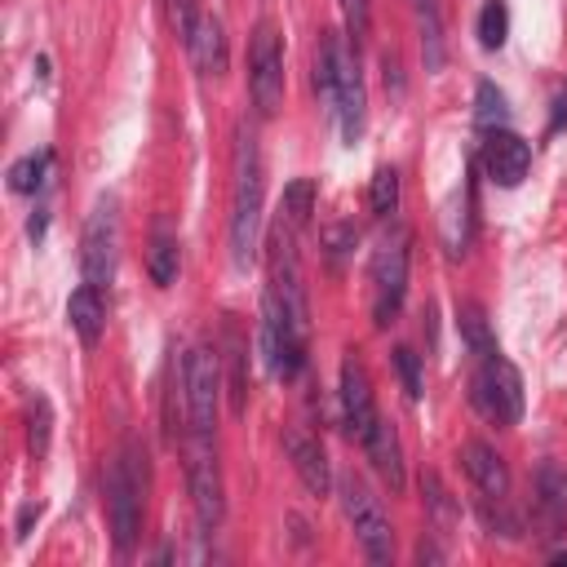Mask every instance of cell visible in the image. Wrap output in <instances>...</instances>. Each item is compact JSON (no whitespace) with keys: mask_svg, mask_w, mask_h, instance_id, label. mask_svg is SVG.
Segmentation results:
<instances>
[{"mask_svg":"<svg viewBox=\"0 0 567 567\" xmlns=\"http://www.w3.org/2000/svg\"><path fill=\"white\" fill-rule=\"evenodd\" d=\"M261 204H266V177H261L257 133L239 124L235 128V186H230V261L235 266H248L257 257Z\"/></svg>","mask_w":567,"mask_h":567,"instance_id":"obj_1","label":"cell"},{"mask_svg":"<svg viewBox=\"0 0 567 567\" xmlns=\"http://www.w3.org/2000/svg\"><path fill=\"white\" fill-rule=\"evenodd\" d=\"M146 492V478H142V456L137 447L128 443L115 461H111V474H106V514H111V536H115V554L128 558L133 545H137V532H142V496Z\"/></svg>","mask_w":567,"mask_h":567,"instance_id":"obj_2","label":"cell"},{"mask_svg":"<svg viewBox=\"0 0 567 567\" xmlns=\"http://www.w3.org/2000/svg\"><path fill=\"white\" fill-rule=\"evenodd\" d=\"M408 261H412V235L403 226H390L377 239V252H372V323L377 328L394 323V315L403 306Z\"/></svg>","mask_w":567,"mask_h":567,"instance_id":"obj_3","label":"cell"},{"mask_svg":"<svg viewBox=\"0 0 567 567\" xmlns=\"http://www.w3.org/2000/svg\"><path fill=\"white\" fill-rule=\"evenodd\" d=\"M270 297L279 301V310H284V319L301 332V337H310V306H306V284H301V257H297V230L279 217L275 221V230H270Z\"/></svg>","mask_w":567,"mask_h":567,"instance_id":"obj_4","label":"cell"},{"mask_svg":"<svg viewBox=\"0 0 567 567\" xmlns=\"http://www.w3.org/2000/svg\"><path fill=\"white\" fill-rule=\"evenodd\" d=\"M337 492H341L346 523H350L354 540L363 545L368 563H390V558H394V527H390V518H385V509H381V496H377L359 474H346V478L337 483Z\"/></svg>","mask_w":567,"mask_h":567,"instance_id":"obj_5","label":"cell"},{"mask_svg":"<svg viewBox=\"0 0 567 567\" xmlns=\"http://www.w3.org/2000/svg\"><path fill=\"white\" fill-rule=\"evenodd\" d=\"M323 49H328V58H332V111H337L341 137L354 146V142L363 137V115H368L363 75H359V62H354V49L346 44V35L328 31V35H323Z\"/></svg>","mask_w":567,"mask_h":567,"instance_id":"obj_6","label":"cell"},{"mask_svg":"<svg viewBox=\"0 0 567 567\" xmlns=\"http://www.w3.org/2000/svg\"><path fill=\"white\" fill-rule=\"evenodd\" d=\"M470 399H474V408L492 425H514L523 416V381H518V368L509 359H501V354L478 359V368L470 377Z\"/></svg>","mask_w":567,"mask_h":567,"instance_id":"obj_7","label":"cell"},{"mask_svg":"<svg viewBox=\"0 0 567 567\" xmlns=\"http://www.w3.org/2000/svg\"><path fill=\"white\" fill-rule=\"evenodd\" d=\"M248 97L261 120L279 115L284 106V40L270 22H257L248 44Z\"/></svg>","mask_w":567,"mask_h":567,"instance_id":"obj_8","label":"cell"},{"mask_svg":"<svg viewBox=\"0 0 567 567\" xmlns=\"http://www.w3.org/2000/svg\"><path fill=\"white\" fill-rule=\"evenodd\" d=\"M221 354L213 346H195L186 354V430L190 434H213L217 430V399H221Z\"/></svg>","mask_w":567,"mask_h":567,"instance_id":"obj_9","label":"cell"},{"mask_svg":"<svg viewBox=\"0 0 567 567\" xmlns=\"http://www.w3.org/2000/svg\"><path fill=\"white\" fill-rule=\"evenodd\" d=\"M186 487H190L199 527L217 532L221 514H226V496H221V470H217L213 434H186Z\"/></svg>","mask_w":567,"mask_h":567,"instance_id":"obj_10","label":"cell"},{"mask_svg":"<svg viewBox=\"0 0 567 567\" xmlns=\"http://www.w3.org/2000/svg\"><path fill=\"white\" fill-rule=\"evenodd\" d=\"M115 248H120V217H115V199L102 195L84 221V239H80V270L84 284L106 288L115 275Z\"/></svg>","mask_w":567,"mask_h":567,"instance_id":"obj_11","label":"cell"},{"mask_svg":"<svg viewBox=\"0 0 567 567\" xmlns=\"http://www.w3.org/2000/svg\"><path fill=\"white\" fill-rule=\"evenodd\" d=\"M337 399H341V425L363 443V434L377 421V403H372V381H368V372H363V363L354 354L341 359V390H337Z\"/></svg>","mask_w":567,"mask_h":567,"instance_id":"obj_12","label":"cell"},{"mask_svg":"<svg viewBox=\"0 0 567 567\" xmlns=\"http://www.w3.org/2000/svg\"><path fill=\"white\" fill-rule=\"evenodd\" d=\"M284 447H288V461H292L301 487H306L310 496H328V487H332V470H328V452H323V443H319L306 425H288V430H284Z\"/></svg>","mask_w":567,"mask_h":567,"instance_id":"obj_13","label":"cell"},{"mask_svg":"<svg viewBox=\"0 0 567 567\" xmlns=\"http://www.w3.org/2000/svg\"><path fill=\"white\" fill-rule=\"evenodd\" d=\"M483 168L496 186H518L532 168V146L509 128H492V137L483 142Z\"/></svg>","mask_w":567,"mask_h":567,"instance_id":"obj_14","label":"cell"},{"mask_svg":"<svg viewBox=\"0 0 567 567\" xmlns=\"http://www.w3.org/2000/svg\"><path fill=\"white\" fill-rule=\"evenodd\" d=\"M221 372H226L230 412L244 416V408H248V341H244L235 315H226V323H221Z\"/></svg>","mask_w":567,"mask_h":567,"instance_id":"obj_15","label":"cell"},{"mask_svg":"<svg viewBox=\"0 0 567 567\" xmlns=\"http://www.w3.org/2000/svg\"><path fill=\"white\" fill-rule=\"evenodd\" d=\"M363 452H368L372 470L385 478V487L403 492V483H408V474H403V443H399V430L385 416H377L372 430L363 434Z\"/></svg>","mask_w":567,"mask_h":567,"instance_id":"obj_16","label":"cell"},{"mask_svg":"<svg viewBox=\"0 0 567 567\" xmlns=\"http://www.w3.org/2000/svg\"><path fill=\"white\" fill-rule=\"evenodd\" d=\"M461 461H465L470 483L483 492V501H505L509 496V470L496 456V447H487L483 439H470L465 452H461Z\"/></svg>","mask_w":567,"mask_h":567,"instance_id":"obj_17","label":"cell"},{"mask_svg":"<svg viewBox=\"0 0 567 567\" xmlns=\"http://www.w3.org/2000/svg\"><path fill=\"white\" fill-rule=\"evenodd\" d=\"M186 53H190V62H195L204 75H226L230 49H226V27H221L217 13H199L195 35L186 40Z\"/></svg>","mask_w":567,"mask_h":567,"instance_id":"obj_18","label":"cell"},{"mask_svg":"<svg viewBox=\"0 0 567 567\" xmlns=\"http://www.w3.org/2000/svg\"><path fill=\"white\" fill-rule=\"evenodd\" d=\"M66 319H71V332L84 341V346H97L102 337V323H106V306H102V288L93 284H80L66 301Z\"/></svg>","mask_w":567,"mask_h":567,"instance_id":"obj_19","label":"cell"},{"mask_svg":"<svg viewBox=\"0 0 567 567\" xmlns=\"http://www.w3.org/2000/svg\"><path fill=\"white\" fill-rule=\"evenodd\" d=\"M412 18H416V35H421V62H425V71H439L443 58H447L439 0H412Z\"/></svg>","mask_w":567,"mask_h":567,"instance_id":"obj_20","label":"cell"},{"mask_svg":"<svg viewBox=\"0 0 567 567\" xmlns=\"http://www.w3.org/2000/svg\"><path fill=\"white\" fill-rule=\"evenodd\" d=\"M536 496H540L545 518H549L554 527H563V523H567V470L554 465V461H545V465L536 470Z\"/></svg>","mask_w":567,"mask_h":567,"instance_id":"obj_21","label":"cell"},{"mask_svg":"<svg viewBox=\"0 0 567 567\" xmlns=\"http://www.w3.org/2000/svg\"><path fill=\"white\" fill-rule=\"evenodd\" d=\"M443 226V244H447V257H461L465 244H470V190H456L439 217Z\"/></svg>","mask_w":567,"mask_h":567,"instance_id":"obj_22","label":"cell"},{"mask_svg":"<svg viewBox=\"0 0 567 567\" xmlns=\"http://www.w3.org/2000/svg\"><path fill=\"white\" fill-rule=\"evenodd\" d=\"M456 323H461V337H465V346H470L478 359L496 354V337H492V328H487V315H483L474 301H461V310H456Z\"/></svg>","mask_w":567,"mask_h":567,"instance_id":"obj_23","label":"cell"},{"mask_svg":"<svg viewBox=\"0 0 567 567\" xmlns=\"http://www.w3.org/2000/svg\"><path fill=\"white\" fill-rule=\"evenodd\" d=\"M310 213H315V182H310V177H297V182H288V186H284V204H279V217H284L292 230H301V226L310 221Z\"/></svg>","mask_w":567,"mask_h":567,"instance_id":"obj_24","label":"cell"},{"mask_svg":"<svg viewBox=\"0 0 567 567\" xmlns=\"http://www.w3.org/2000/svg\"><path fill=\"white\" fill-rule=\"evenodd\" d=\"M421 496H425V509H430L434 527L439 532H452L456 527V505H452V496H447V487L439 483L434 470H421Z\"/></svg>","mask_w":567,"mask_h":567,"instance_id":"obj_25","label":"cell"},{"mask_svg":"<svg viewBox=\"0 0 567 567\" xmlns=\"http://www.w3.org/2000/svg\"><path fill=\"white\" fill-rule=\"evenodd\" d=\"M474 120H478L483 128H505V120H509L505 93H501L492 80H478V89H474Z\"/></svg>","mask_w":567,"mask_h":567,"instance_id":"obj_26","label":"cell"},{"mask_svg":"<svg viewBox=\"0 0 567 567\" xmlns=\"http://www.w3.org/2000/svg\"><path fill=\"white\" fill-rule=\"evenodd\" d=\"M505 35H509V9H505V0H487L478 9V44L483 49H501Z\"/></svg>","mask_w":567,"mask_h":567,"instance_id":"obj_27","label":"cell"},{"mask_svg":"<svg viewBox=\"0 0 567 567\" xmlns=\"http://www.w3.org/2000/svg\"><path fill=\"white\" fill-rule=\"evenodd\" d=\"M368 208H372L377 217H390V213L399 208V173H394L390 164L372 173V186H368Z\"/></svg>","mask_w":567,"mask_h":567,"instance_id":"obj_28","label":"cell"},{"mask_svg":"<svg viewBox=\"0 0 567 567\" xmlns=\"http://www.w3.org/2000/svg\"><path fill=\"white\" fill-rule=\"evenodd\" d=\"M44 168H49V155L40 151V155H22L13 168H9V186L18 190V195H35L40 186H44Z\"/></svg>","mask_w":567,"mask_h":567,"instance_id":"obj_29","label":"cell"},{"mask_svg":"<svg viewBox=\"0 0 567 567\" xmlns=\"http://www.w3.org/2000/svg\"><path fill=\"white\" fill-rule=\"evenodd\" d=\"M146 266H151V279H155L159 288H168V284L177 279V244H173L168 235H155V244H151V257H146Z\"/></svg>","mask_w":567,"mask_h":567,"instance_id":"obj_30","label":"cell"},{"mask_svg":"<svg viewBox=\"0 0 567 567\" xmlns=\"http://www.w3.org/2000/svg\"><path fill=\"white\" fill-rule=\"evenodd\" d=\"M49 430H53L49 399H44V394H35V399H31V412H27V443H31V452H35V456H44V452H49Z\"/></svg>","mask_w":567,"mask_h":567,"instance_id":"obj_31","label":"cell"},{"mask_svg":"<svg viewBox=\"0 0 567 567\" xmlns=\"http://www.w3.org/2000/svg\"><path fill=\"white\" fill-rule=\"evenodd\" d=\"M341 4V18H346V35L359 44L372 27V0H337Z\"/></svg>","mask_w":567,"mask_h":567,"instance_id":"obj_32","label":"cell"},{"mask_svg":"<svg viewBox=\"0 0 567 567\" xmlns=\"http://www.w3.org/2000/svg\"><path fill=\"white\" fill-rule=\"evenodd\" d=\"M164 9H168V22H173L177 40L186 44L195 35V22H199V0H164Z\"/></svg>","mask_w":567,"mask_h":567,"instance_id":"obj_33","label":"cell"},{"mask_svg":"<svg viewBox=\"0 0 567 567\" xmlns=\"http://www.w3.org/2000/svg\"><path fill=\"white\" fill-rule=\"evenodd\" d=\"M354 239H359L354 226H346V221H341V226H328V230H323V252H328V261L341 266V257L354 248Z\"/></svg>","mask_w":567,"mask_h":567,"instance_id":"obj_34","label":"cell"},{"mask_svg":"<svg viewBox=\"0 0 567 567\" xmlns=\"http://www.w3.org/2000/svg\"><path fill=\"white\" fill-rule=\"evenodd\" d=\"M394 368H399V377H403L408 399H421V363H416V354H412L408 346L394 350Z\"/></svg>","mask_w":567,"mask_h":567,"instance_id":"obj_35","label":"cell"},{"mask_svg":"<svg viewBox=\"0 0 567 567\" xmlns=\"http://www.w3.org/2000/svg\"><path fill=\"white\" fill-rule=\"evenodd\" d=\"M416 558H421V563H443V549H434L430 540H421V545H416Z\"/></svg>","mask_w":567,"mask_h":567,"instance_id":"obj_36","label":"cell"},{"mask_svg":"<svg viewBox=\"0 0 567 567\" xmlns=\"http://www.w3.org/2000/svg\"><path fill=\"white\" fill-rule=\"evenodd\" d=\"M554 106H558V111H554V128H558V124H563V115H567V97H558Z\"/></svg>","mask_w":567,"mask_h":567,"instance_id":"obj_37","label":"cell"},{"mask_svg":"<svg viewBox=\"0 0 567 567\" xmlns=\"http://www.w3.org/2000/svg\"><path fill=\"white\" fill-rule=\"evenodd\" d=\"M549 563H567V549H554V554H549Z\"/></svg>","mask_w":567,"mask_h":567,"instance_id":"obj_38","label":"cell"}]
</instances>
